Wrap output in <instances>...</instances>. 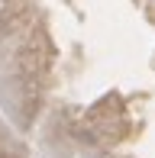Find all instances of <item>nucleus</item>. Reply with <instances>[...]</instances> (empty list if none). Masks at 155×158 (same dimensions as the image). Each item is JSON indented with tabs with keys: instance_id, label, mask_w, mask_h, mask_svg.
<instances>
[]
</instances>
